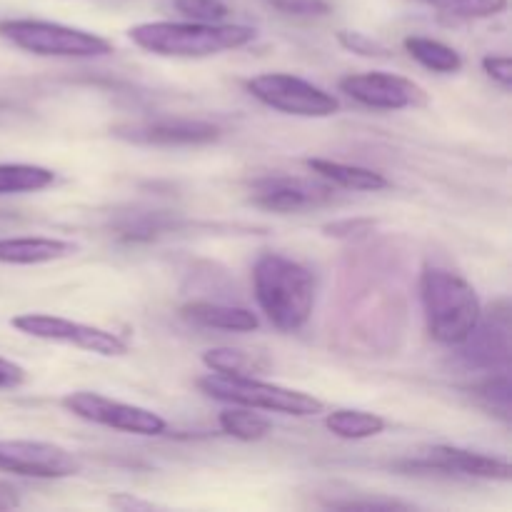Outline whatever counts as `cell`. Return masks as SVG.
Segmentation results:
<instances>
[{
	"label": "cell",
	"mask_w": 512,
	"mask_h": 512,
	"mask_svg": "<svg viewBox=\"0 0 512 512\" xmlns=\"http://www.w3.org/2000/svg\"><path fill=\"white\" fill-rule=\"evenodd\" d=\"M255 300L278 330L293 333L310 320L318 295L313 270L280 253L260 255L253 268Z\"/></svg>",
	"instance_id": "obj_1"
},
{
	"label": "cell",
	"mask_w": 512,
	"mask_h": 512,
	"mask_svg": "<svg viewBox=\"0 0 512 512\" xmlns=\"http://www.w3.org/2000/svg\"><path fill=\"white\" fill-rule=\"evenodd\" d=\"M128 38L138 48L163 55V58H210V55L245 48L255 40V30L235 23L155 20V23L133 25L128 30Z\"/></svg>",
	"instance_id": "obj_2"
},
{
	"label": "cell",
	"mask_w": 512,
	"mask_h": 512,
	"mask_svg": "<svg viewBox=\"0 0 512 512\" xmlns=\"http://www.w3.org/2000/svg\"><path fill=\"white\" fill-rule=\"evenodd\" d=\"M420 300L428 333L443 345H463L483 318V305L473 285L438 265H428L420 275Z\"/></svg>",
	"instance_id": "obj_3"
},
{
	"label": "cell",
	"mask_w": 512,
	"mask_h": 512,
	"mask_svg": "<svg viewBox=\"0 0 512 512\" xmlns=\"http://www.w3.org/2000/svg\"><path fill=\"white\" fill-rule=\"evenodd\" d=\"M198 388L208 398L220 403L243 405L253 410H268V413L295 415V418H310L323 413L325 405L318 398L300 390L283 388V385L263 383L255 375H218L210 373L198 380Z\"/></svg>",
	"instance_id": "obj_4"
},
{
	"label": "cell",
	"mask_w": 512,
	"mask_h": 512,
	"mask_svg": "<svg viewBox=\"0 0 512 512\" xmlns=\"http://www.w3.org/2000/svg\"><path fill=\"white\" fill-rule=\"evenodd\" d=\"M0 38L43 58H100L113 53V43L103 35L35 18L0 20Z\"/></svg>",
	"instance_id": "obj_5"
},
{
	"label": "cell",
	"mask_w": 512,
	"mask_h": 512,
	"mask_svg": "<svg viewBox=\"0 0 512 512\" xmlns=\"http://www.w3.org/2000/svg\"><path fill=\"white\" fill-rule=\"evenodd\" d=\"M245 88L255 100L285 115L330 118L340 110V100L333 93L290 73H260Z\"/></svg>",
	"instance_id": "obj_6"
},
{
	"label": "cell",
	"mask_w": 512,
	"mask_h": 512,
	"mask_svg": "<svg viewBox=\"0 0 512 512\" xmlns=\"http://www.w3.org/2000/svg\"><path fill=\"white\" fill-rule=\"evenodd\" d=\"M15 330L38 340H50V343L73 345V348L85 350V353L103 355V358H120L128 353V343L118 333L95 328V325L78 323V320L58 318L48 313H23L10 320Z\"/></svg>",
	"instance_id": "obj_7"
},
{
	"label": "cell",
	"mask_w": 512,
	"mask_h": 512,
	"mask_svg": "<svg viewBox=\"0 0 512 512\" xmlns=\"http://www.w3.org/2000/svg\"><path fill=\"white\" fill-rule=\"evenodd\" d=\"M63 408L85 423L103 425V428L118 430V433L155 438V435H163L168 430V423L153 410L120 403V400L105 398L100 393H88V390L65 395Z\"/></svg>",
	"instance_id": "obj_8"
},
{
	"label": "cell",
	"mask_w": 512,
	"mask_h": 512,
	"mask_svg": "<svg viewBox=\"0 0 512 512\" xmlns=\"http://www.w3.org/2000/svg\"><path fill=\"white\" fill-rule=\"evenodd\" d=\"M0 470L35 480H63L80 473V460L55 443L0 440Z\"/></svg>",
	"instance_id": "obj_9"
},
{
	"label": "cell",
	"mask_w": 512,
	"mask_h": 512,
	"mask_svg": "<svg viewBox=\"0 0 512 512\" xmlns=\"http://www.w3.org/2000/svg\"><path fill=\"white\" fill-rule=\"evenodd\" d=\"M340 90L350 95L355 103L375 110H403L425 103V90L418 83L403 75L380 73V70L345 75L340 78Z\"/></svg>",
	"instance_id": "obj_10"
},
{
	"label": "cell",
	"mask_w": 512,
	"mask_h": 512,
	"mask_svg": "<svg viewBox=\"0 0 512 512\" xmlns=\"http://www.w3.org/2000/svg\"><path fill=\"white\" fill-rule=\"evenodd\" d=\"M333 198V188L325 183L290 175H268L250 185V203L273 213H300L318 208Z\"/></svg>",
	"instance_id": "obj_11"
},
{
	"label": "cell",
	"mask_w": 512,
	"mask_h": 512,
	"mask_svg": "<svg viewBox=\"0 0 512 512\" xmlns=\"http://www.w3.org/2000/svg\"><path fill=\"white\" fill-rule=\"evenodd\" d=\"M115 135L138 145H163V148H178V145H208L220 138V128L205 120L188 118H163L150 123L123 125L115 128Z\"/></svg>",
	"instance_id": "obj_12"
},
{
	"label": "cell",
	"mask_w": 512,
	"mask_h": 512,
	"mask_svg": "<svg viewBox=\"0 0 512 512\" xmlns=\"http://www.w3.org/2000/svg\"><path fill=\"white\" fill-rule=\"evenodd\" d=\"M410 468L440 470L445 475H463V478L478 480H500L508 483L512 478V468L508 460L493 458V455L473 453V450L450 448V445H435L423 458L410 463Z\"/></svg>",
	"instance_id": "obj_13"
},
{
	"label": "cell",
	"mask_w": 512,
	"mask_h": 512,
	"mask_svg": "<svg viewBox=\"0 0 512 512\" xmlns=\"http://www.w3.org/2000/svg\"><path fill=\"white\" fill-rule=\"evenodd\" d=\"M183 318L200 328L228 330V333H253L258 330L260 320L253 310L235 308V305L208 303V300H195V303L183 305Z\"/></svg>",
	"instance_id": "obj_14"
},
{
	"label": "cell",
	"mask_w": 512,
	"mask_h": 512,
	"mask_svg": "<svg viewBox=\"0 0 512 512\" xmlns=\"http://www.w3.org/2000/svg\"><path fill=\"white\" fill-rule=\"evenodd\" d=\"M75 245L58 238H0V263L3 265H40L68 258Z\"/></svg>",
	"instance_id": "obj_15"
},
{
	"label": "cell",
	"mask_w": 512,
	"mask_h": 512,
	"mask_svg": "<svg viewBox=\"0 0 512 512\" xmlns=\"http://www.w3.org/2000/svg\"><path fill=\"white\" fill-rule=\"evenodd\" d=\"M510 323L508 315L500 320H493V325H475L473 333L468 335L463 345H468V358L475 360L478 365H508L510 363Z\"/></svg>",
	"instance_id": "obj_16"
},
{
	"label": "cell",
	"mask_w": 512,
	"mask_h": 512,
	"mask_svg": "<svg viewBox=\"0 0 512 512\" xmlns=\"http://www.w3.org/2000/svg\"><path fill=\"white\" fill-rule=\"evenodd\" d=\"M308 168L318 173L320 178L328 183L338 185L345 190H358V193H378V190L388 188V178L378 170L360 168V165L338 163V160H325V158H310Z\"/></svg>",
	"instance_id": "obj_17"
},
{
	"label": "cell",
	"mask_w": 512,
	"mask_h": 512,
	"mask_svg": "<svg viewBox=\"0 0 512 512\" xmlns=\"http://www.w3.org/2000/svg\"><path fill=\"white\" fill-rule=\"evenodd\" d=\"M55 183V173L43 165L0 163V195L40 193Z\"/></svg>",
	"instance_id": "obj_18"
},
{
	"label": "cell",
	"mask_w": 512,
	"mask_h": 512,
	"mask_svg": "<svg viewBox=\"0 0 512 512\" xmlns=\"http://www.w3.org/2000/svg\"><path fill=\"white\" fill-rule=\"evenodd\" d=\"M405 50L410 58L418 60L423 68L433 70V73H458L463 68V58L455 48L440 43V40L425 38V35H410L405 38Z\"/></svg>",
	"instance_id": "obj_19"
},
{
	"label": "cell",
	"mask_w": 512,
	"mask_h": 512,
	"mask_svg": "<svg viewBox=\"0 0 512 512\" xmlns=\"http://www.w3.org/2000/svg\"><path fill=\"white\" fill-rule=\"evenodd\" d=\"M325 428L340 440H368L383 433L385 420L375 413H365V410L340 408L328 413Z\"/></svg>",
	"instance_id": "obj_20"
},
{
	"label": "cell",
	"mask_w": 512,
	"mask_h": 512,
	"mask_svg": "<svg viewBox=\"0 0 512 512\" xmlns=\"http://www.w3.org/2000/svg\"><path fill=\"white\" fill-rule=\"evenodd\" d=\"M218 423L225 435H230L235 440H243V443H255V440H263L270 433L268 418L255 413L253 408H243V405L223 410Z\"/></svg>",
	"instance_id": "obj_21"
},
{
	"label": "cell",
	"mask_w": 512,
	"mask_h": 512,
	"mask_svg": "<svg viewBox=\"0 0 512 512\" xmlns=\"http://www.w3.org/2000/svg\"><path fill=\"white\" fill-rule=\"evenodd\" d=\"M203 363L218 375H258L265 370V360L240 348H213L203 353Z\"/></svg>",
	"instance_id": "obj_22"
},
{
	"label": "cell",
	"mask_w": 512,
	"mask_h": 512,
	"mask_svg": "<svg viewBox=\"0 0 512 512\" xmlns=\"http://www.w3.org/2000/svg\"><path fill=\"white\" fill-rule=\"evenodd\" d=\"M173 218L165 213H125L123 218L115 223V230L123 240H133V243H140V240H153L158 238L160 233L173 228Z\"/></svg>",
	"instance_id": "obj_23"
},
{
	"label": "cell",
	"mask_w": 512,
	"mask_h": 512,
	"mask_svg": "<svg viewBox=\"0 0 512 512\" xmlns=\"http://www.w3.org/2000/svg\"><path fill=\"white\" fill-rule=\"evenodd\" d=\"M430 8L448 13L453 18H493L508 8V0H423Z\"/></svg>",
	"instance_id": "obj_24"
},
{
	"label": "cell",
	"mask_w": 512,
	"mask_h": 512,
	"mask_svg": "<svg viewBox=\"0 0 512 512\" xmlns=\"http://www.w3.org/2000/svg\"><path fill=\"white\" fill-rule=\"evenodd\" d=\"M175 10L195 23H223L230 8L223 0H173Z\"/></svg>",
	"instance_id": "obj_25"
},
{
	"label": "cell",
	"mask_w": 512,
	"mask_h": 512,
	"mask_svg": "<svg viewBox=\"0 0 512 512\" xmlns=\"http://www.w3.org/2000/svg\"><path fill=\"white\" fill-rule=\"evenodd\" d=\"M270 8L293 18H320L333 10L330 0H268Z\"/></svg>",
	"instance_id": "obj_26"
},
{
	"label": "cell",
	"mask_w": 512,
	"mask_h": 512,
	"mask_svg": "<svg viewBox=\"0 0 512 512\" xmlns=\"http://www.w3.org/2000/svg\"><path fill=\"white\" fill-rule=\"evenodd\" d=\"M480 395L488 400L490 408L500 410V415H503L505 420L510 418V378L508 375L503 373L500 378L485 380V383L480 385Z\"/></svg>",
	"instance_id": "obj_27"
},
{
	"label": "cell",
	"mask_w": 512,
	"mask_h": 512,
	"mask_svg": "<svg viewBox=\"0 0 512 512\" xmlns=\"http://www.w3.org/2000/svg\"><path fill=\"white\" fill-rule=\"evenodd\" d=\"M338 40L343 48L353 50V53H358V55H368V58H385V55H388V48H385V45H380L378 40L368 38L365 33H350V30H340Z\"/></svg>",
	"instance_id": "obj_28"
},
{
	"label": "cell",
	"mask_w": 512,
	"mask_h": 512,
	"mask_svg": "<svg viewBox=\"0 0 512 512\" xmlns=\"http://www.w3.org/2000/svg\"><path fill=\"white\" fill-rule=\"evenodd\" d=\"M483 70L488 73V78H493L495 83L503 85L505 90H510V85H512V63H510L508 55H485Z\"/></svg>",
	"instance_id": "obj_29"
},
{
	"label": "cell",
	"mask_w": 512,
	"mask_h": 512,
	"mask_svg": "<svg viewBox=\"0 0 512 512\" xmlns=\"http://www.w3.org/2000/svg\"><path fill=\"white\" fill-rule=\"evenodd\" d=\"M338 510H405L408 505L398 500H345V503H330Z\"/></svg>",
	"instance_id": "obj_30"
},
{
	"label": "cell",
	"mask_w": 512,
	"mask_h": 512,
	"mask_svg": "<svg viewBox=\"0 0 512 512\" xmlns=\"http://www.w3.org/2000/svg\"><path fill=\"white\" fill-rule=\"evenodd\" d=\"M25 383V370L8 358H0V390L18 388Z\"/></svg>",
	"instance_id": "obj_31"
},
{
	"label": "cell",
	"mask_w": 512,
	"mask_h": 512,
	"mask_svg": "<svg viewBox=\"0 0 512 512\" xmlns=\"http://www.w3.org/2000/svg\"><path fill=\"white\" fill-rule=\"evenodd\" d=\"M373 228V220H345V223L328 225V235H360Z\"/></svg>",
	"instance_id": "obj_32"
},
{
	"label": "cell",
	"mask_w": 512,
	"mask_h": 512,
	"mask_svg": "<svg viewBox=\"0 0 512 512\" xmlns=\"http://www.w3.org/2000/svg\"><path fill=\"white\" fill-rule=\"evenodd\" d=\"M110 505H113V508H118V510H153L155 508L153 503H145V500L130 498L128 493L113 495V498H110Z\"/></svg>",
	"instance_id": "obj_33"
},
{
	"label": "cell",
	"mask_w": 512,
	"mask_h": 512,
	"mask_svg": "<svg viewBox=\"0 0 512 512\" xmlns=\"http://www.w3.org/2000/svg\"><path fill=\"white\" fill-rule=\"evenodd\" d=\"M20 505V493L15 485L0 480V510H15Z\"/></svg>",
	"instance_id": "obj_34"
}]
</instances>
